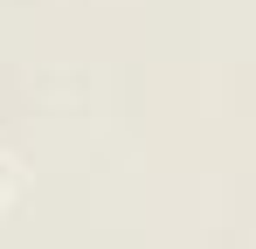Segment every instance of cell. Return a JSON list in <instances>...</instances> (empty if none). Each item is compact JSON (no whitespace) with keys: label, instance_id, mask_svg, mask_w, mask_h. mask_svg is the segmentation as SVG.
Wrapping results in <instances>:
<instances>
[{"label":"cell","instance_id":"obj_1","mask_svg":"<svg viewBox=\"0 0 256 249\" xmlns=\"http://www.w3.org/2000/svg\"><path fill=\"white\" fill-rule=\"evenodd\" d=\"M7 187H14V173H7V160H0V201H7Z\"/></svg>","mask_w":256,"mask_h":249}]
</instances>
